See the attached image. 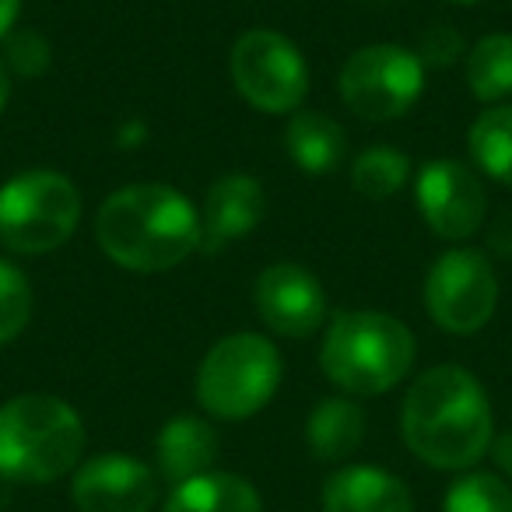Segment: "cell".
Segmentation results:
<instances>
[{"instance_id": "1", "label": "cell", "mask_w": 512, "mask_h": 512, "mask_svg": "<svg viewBox=\"0 0 512 512\" xmlns=\"http://www.w3.org/2000/svg\"><path fill=\"white\" fill-rule=\"evenodd\" d=\"M95 239L113 264L158 274L183 264L200 246V214L176 186L134 183L116 190L95 214Z\"/></svg>"}, {"instance_id": "2", "label": "cell", "mask_w": 512, "mask_h": 512, "mask_svg": "<svg viewBox=\"0 0 512 512\" xmlns=\"http://www.w3.org/2000/svg\"><path fill=\"white\" fill-rule=\"evenodd\" d=\"M404 442L435 470H467L491 446V404L460 365H435L404 400Z\"/></svg>"}, {"instance_id": "3", "label": "cell", "mask_w": 512, "mask_h": 512, "mask_svg": "<svg viewBox=\"0 0 512 512\" xmlns=\"http://www.w3.org/2000/svg\"><path fill=\"white\" fill-rule=\"evenodd\" d=\"M85 425L67 400L22 393L0 407V477L18 484H50L78 467Z\"/></svg>"}, {"instance_id": "4", "label": "cell", "mask_w": 512, "mask_h": 512, "mask_svg": "<svg viewBox=\"0 0 512 512\" xmlns=\"http://www.w3.org/2000/svg\"><path fill=\"white\" fill-rule=\"evenodd\" d=\"M334 386L358 397H376L400 383L414 365V334L397 316L351 309L334 316L320 351Z\"/></svg>"}, {"instance_id": "5", "label": "cell", "mask_w": 512, "mask_h": 512, "mask_svg": "<svg viewBox=\"0 0 512 512\" xmlns=\"http://www.w3.org/2000/svg\"><path fill=\"white\" fill-rule=\"evenodd\" d=\"M281 383V355L260 334H232L204 355L197 369V400L221 421L264 411Z\"/></svg>"}, {"instance_id": "6", "label": "cell", "mask_w": 512, "mask_h": 512, "mask_svg": "<svg viewBox=\"0 0 512 512\" xmlns=\"http://www.w3.org/2000/svg\"><path fill=\"white\" fill-rule=\"evenodd\" d=\"M81 221V193L53 169H32L0 186V242L15 253L60 249Z\"/></svg>"}, {"instance_id": "7", "label": "cell", "mask_w": 512, "mask_h": 512, "mask_svg": "<svg viewBox=\"0 0 512 512\" xmlns=\"http://www.w3.org/2000/svg\"><path fill=\"white\" fill-rule=\"evenodd\" d=\"M341 99L369 123H390L404 116L425 92V64L414 50L393 43L362 46L341 67Z\"/></svg>"}, {"instance_id": "8", "label": "cell", "mask_w": 512, "mask_h": 512, "mask_svg": "<svg viewBox=\"0 0 512 512\" xmlns=\"http://www.w3.org/2000/svg\"><path fill=\"white\" fill-rule=\"evenodd\" d=\"M228 71L239 95L260 113H295L309 95L306 57L274 29H249L235 39Z\"/></svg>"}, {"instance_id": "9", "label": "cell", "mask_w": 512, "mask_h": 512, "mask_svg": "<svg viewBox=\"0 0 512 512\" xmlns=\"http://www.w3.org/2000/svg\"><path fill=\"white\" fill-rule=\"evenodd\" d=\"M425 306L449 334H477L498 306V278L481 249H449L425 278Z\"/></svg>"}, {"instance_id": "10", "label": "cell", "mask_w": 512, "mask_h": 512, "mask_svg": "<svg viewBox=\"0 0 512 512\" xmlns=\"http://www.w3.org/2000/svg\"><path fill=\"white\" fill-rule=\"evenodd\" d=\"M414 200H418L425 225L449 242L470 239L488 211L481 176L453 158H435V162L421 165L418 179H414Z\"/></svg>"}, {"instance_id": "11", "label": "cell", "mask_w": 512, "mask_h": 512, "mask_svg": "<svg viewBox=\"0 0 512 512\" xmlns=\"http://www.w3.org/2000/svg\"><path fill=\"white\" fill-rule=\"evenodd\" d=\"M78 512H148L158 502V477L148 463L127 453H102L74 474Z\"/></svg>"}, {"instance_id": "12", "label": "cell", "mask_w": 512, "mask_h": 512, "mask_svg": "<svg viewBox=\"0 0 512 512\" xmlns=\"http://www.w3.org/2000/svg\"><path fill=\"white\" fill-rule=\"evenodd\" d=\"M256 313L274 334L302 337L316 334L327 316V295L313 271L299 264H274L256 278Z\"/></svg>"}, {"instance_id": "13", "label": "cell", "mask_w": 512, "mask_h": 512, "mask_svg": "<svg viewBox=\"0 0 512 512\" xmlns=\"http://www.w3.org/2000/svg\"><path fill=\"white\" fill-rule=\"evenodd\" d=\"M260 221H264V186H260V179L232 172V176H221L207 190L204 221H200L207 235V246L242 239Z\"/></svg>"}, {"instance_id": "14", "label": "cell", "mask_w": 512, "mask_h": 512, "mask_svg": "<svg viewBox=\"0 0 512 512\" xmlns=\"http://www.w3.org/2000/svg\"><path fill=\"white\" fill-rule=\"evenodd\" d=\"M323 512H414V498L386 470L344 467L323 484Z\"/></svg>"}, {"instance_id": "15", "label": "cell", "mask_w": 512, "mask_h": 512, "mask_svg": "<svg viewBox=\"0 0 512 512\" xmlns=\"http://www.w3.org/2000/svg\"><path fill=\"white\" fill-rule=\"evenodd\" d=\"M155 453L165 481L183 484L214 467V460H218V435L197 414H179V418L165 421V428L158 432Z\"/></svg>"}, {"instance_id": "16", "label": "cell", "mask_w": 512, "mask_h": 512, "mask_svg": "<svg viewBox=\"0 0 512 512\" xmlns=\"http://www.w3.org/2000/svg\"><path fill=\"white\" fill-rule=\"evenodd\" d=\"M285 148L306 176H327L344 162L348 141H344V130L337 120L316 113V109H302L288 120Z\"/></svg>"}, {"instance_id": "17", "label": "cell", "mask_w": 512, "mask_h": 512, "mask_svg": "<svg viewBox=\"0 0 512 512\" xmlns=\"http://www.w3.org/2000/svg\"><path fill=\"white\" fill-rule=\"evenodd\" d=\"M365 439V411L355 400L327 397L313 407L306 421V446L316 460L341 463L362 446Z\"/></svg>"}, {"instance_id": "18", "label": "cell", "mask_w": 512, "mask_h": 512, "mask_svg": "<svg viewBox=\"0 0 512 512\" xmlns=\"http://www.w3.org/2000/svg\"><path fill=\"white\" fill-rule=\"evenodd\" d=\"M165 512H260V495L246 477L207 470L176 484L165 498Z\"/></svg>"}, {"instance_id": "19", "label": "cell", "mask_w": 512, "mask_h": 512, "mask_svg": "<svg viewBox=\"0 0 512 512\" xmlns=\"http://www.w3.org/2000/svg\"><path fill=\"white\" fill-rule=\"evenodd\" d=\"M467 85L477 102H502L512 95V36L491 32L470 50Z\"/></svg>"}, {"instance_id": "20", "label": "cell", "mask_w": 512, "mask_h": 512, "mask_svg": "<svg viewBox=\"0 0 512 512\" xmlns=\"http://www.w3.org/2000/svg\"><path fill=\"white\" fill-rule=\"evenodd\" d=\"M470 155L491 179L512 186V106L488 109L470 127Z\"/></svg>"}, {"instance_id": "21", "label": "cell", "mask_w": 512, "mask_h": 512, "mask_svg": "<svg viewBox=\"0 0 512 512\" xmlns=\"http://www.w3.org/2000/svg\"><path fill=\"white\" fill-rule=\"evenodd\" d=\"M411 176V158L397 148H369L351 165V186L365 200H390Z\"/></svg>"}, {"instance_id": "22", "label": "cell", "mask_w": 512, "mask_h": 512, "mask_svg": "<svg viewBox=\"0 0 512 512\" xmlns=\"http://www.w3.org/2000/svg\"><path fill=\"white\" fill-rule=\"evenodd\" d=\"M442 512H512V488L498 474H467L446 491Z\"/></svg>"}, {"instance_id": "23", "label": "cell", "mask_w": 512, "mask_h": 512, "mask_svg": "<svg viewBox=\"0 0 512 512\" xmlns=\"http://www.w3.org/2000/svg\"><path fill=\"white\" fill-rule=\"evenodd\" d=\"M32 320V285L15 264L0 260V344H11Z\"/></svg>"}, {"instance_id": "24", "label": "cell", "mask_w": 512, "mask_h": 512, "mask_svg": "<svg viewBox=\"0 0 512 512\" xmlns=\"http://www.w3.org/2000/svg\"><path fill=\"white\" fill-rule=\"evenodd\" d=\"M4 57H8V67L18 74V78H43L53 64V50L36 29H22L11 32L8 46H4Z\"/></svg>"}, {"instance_id": "25", "label": "cell", "mask_w": 512, "mask_h": 512, "mask_svg": "<svg viewBox=\"0 0 512 512\" xmlns=\"http://www.w3.org/2000/svg\"><path fill=\"white\" fill-rule=\"evenodd\" d=\"M460 50H463L460 36H456L453 29H446V25H435V29H428L425 36H421L418 60L425 67H449L460 57Z\"/></svg>"}, {"instance_id": "26", "label": "cell", "mask_w": 512, "mask_h": 512, "mask_svg": "<svg viewBox=\"0 0 512 512\" xmlns=\"http://www.w3.org/2000/svg\"><path fill=\"white\" fill-rule=\"evenodd\" d=\"M488 249L505 260H512V211H505L495 225L488 228Z\"/></svg>"}, {"instance_id": "27", "label": "cell", "mask_w": 512, "mask_h": 512, "mask_svg": "<svg viewBox=\"0 0 512 512\" xmlns=\"http://www.w3.org/2000/svg\"><path fill=\"white\" fill-rule=\"evenodd\" d=\"M491 456H495L498 470L512 481V432H502L495 442H491Z\"/></svg>"}, {"instance_id": "28", "label": "cell", "mask_w": 512, "mask_h": 512, "mask_svg": "<svg viewBox=\"0 0 512 512\" xmlns=\"http://www.w3.org/2000/svg\"><path fill=\"white\" fill-rule=\"evenodd\" d=\"M18 11H22V0H0V39L11 36L18 22Z\"/></svg>"}, {"instance_id": "29", "label": "cell", "mask_w": 512, "mask_h": 512, "mask_svg": "<svg viewBox=\"0 0 512 512\" xmlns=\"http://www.w3.org/2000/svg\"><path fill=\"white\" fill-rule=\"evenodd\" d=\"M8 99H11V78H8V71H4V64H0V113H4Z\"/></svg>"}, {"instance_id": "30", "label": "cell", "mask_w": 512, "mask_h": 512, "mask_svg": "<svg viewBox=\"0 0 512 512\" xmlns=\"http://www.w3.org/2000/svg\"><path fill=\"white\" fill-rule=\"evenodd\" d=\"M449 4H477V0H449Z\"/></svg>"}]
</instances>
